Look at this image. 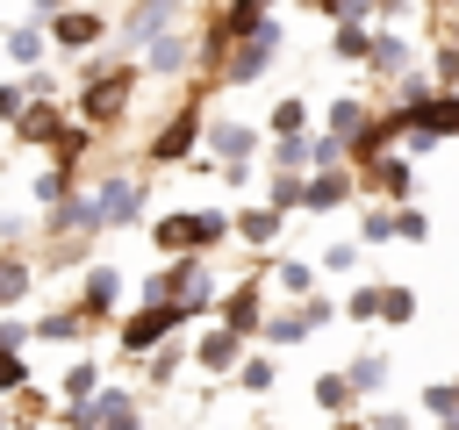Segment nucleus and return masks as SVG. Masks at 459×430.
Wrapping results in <instances>:
<instances>
[{"label": "nucleus", "mask_w": 459, "mask_h": 430, "mask_svg": "<svg viewBox=\"0 0 459 430\" xmlns=\"http://www.w3.org/2000/svg\"><path fill=\"white\" fill-rule=\"evenodd\" d=\"M222 236H230V215L222 208H208V215H165L158 222V251H179V258H201Z\"/></svg>", "instance_id": "nucleus-1"}, {"label": "nucleus", "mask_w": 459, "mask_h": 430, "mask_svg": "<svg viewBox=\"0 0 459 430\" xmlns=\"http://www.w3.org/2000/svg\"><path fill=\"white\" fill-rule=\"evenodd\" d=\"M402 129H409L416 143H445V136H459V93H430V100L402 108Z\"/></svg>", "instance_id": "nucleus-2"}, {"label": "nucleus", "mask_w": 459, "mask_h": 430, "mask_svg": "<svg viewBox=\"0 0 459 430\" xmlns=\"http://www.w3.org/2000/svg\"><path fill=\"white\" fill-rule=\"evenodd\" d=\"M273 22H265V7L258 0H230L215 22H208V50H230V43H251V36H265Z\"/></svg>", "instance_id": "nucleus-3"}, {"label": "nucleus", "mask_w": 459, "mask_h": 430, "mask_svg": "<svg viewBox=\"0 0 459 430\" xmlns=\"http://www.w3.org/2000/svg\"><path fill=\"white\" fill-rule=\"evenodd\" d=\"M93 86H86V122H108V115H122L129 108V93H136V72L129 64H115V72H86Z\"/></svg>", "instance_id": "nucleus-4"}, {"label": "nucleus", "mask_w": 459, "mask_h": 430, "mask_svg": "<svg viewBox=\"0 0 459 430\" xmlns=\"http://www.w3.org/2000/svg\"><path fill=\"white\" fill-rule=\"evenodd\" d=\"M186 322V308H172V301H143V315H129L122 322V351H151L165 330H179Z\"/></svg>", "instance_id": "nucleus-5"}, {"label": "nucleus", "mask_w": 459, "mask_h": 430, "mask_svg": "<svg viewBox=\"0 0 459 430\" xmlns=\"http://www.w3.org/2000/svg\"><path fill=\"white\" fill-rule=\"evenodd\" d=\"M273 50H280V22H273L265 36H251L244 50H230V57H222V79H230V86H251V79L273 64Z\"/></svg>", "instance_id": "nucleus-6"}, {"label": "nucleus", "mask_w": 459, "mask_h": 430, "mask_svg": "<svg viewBox=\"0 0 459 430\" xmlns=\"http://www.w3.org/2000/svg\"><path fill=\"white\" fill-rule=\"evenodd\" d=\"M172 14H179V0H136V7H129V22L115 29V43H129V50H136V43H158Z\"/></svg>", "instance_id": "nucleus-7"}, {"label": "nucleus", "mask_w": 459, "mask_h": 430, "mask_svg": "<svg viewBox=\"0 0 459 430\" xmlns=\"http://www.w3.org/2000/svg\"><path fill=\"white\" fill-rule=\"evenodd\" d=\"M93 215H100V222H136V215H143V186H136V179H100Z\"/></svg>", "instance_id": "nucleus-8"}, {"label": "nucleus", "mask_w": 459, "mask_h": 430, "mask_svg": "<svg viewBox=\"0 0 459 430\" xmlns=\"http://www.w3.org/2000/svg\"><path fill=\"white\" fill-rule=\"evenodd\" d=\"M194 129H201V108H179L165 129H158V143H151V158L158 165H172V158H186L194 150Z\"/></svg>", "instance_id": "nucleus-9"}, {"label": "nucleus", "mask_w": 459, "mask_h": 430, "mask_svg": "<svg viewBox=\"0 0 459 430\" xmlns=\"http://www.w3.org/2000/svg\"><path fill=\"white\" fill-rule=\"evenodd\" d=\"M43 29H50L65 50H86V43H100V14H93V7H65V14H57V22H43Z\"/></svg>", "instance_id": "nucleus-10"}, {"label": "nucleus", "mask_w": 459, "mask_h": 430, "mask_svg": "<svg viewBox=\"0 0 459 430\" xmlns=\"http://www.w3.org/2000/svg\"><path fill=\"white\" fill-rule=\"evenodd\" d=\"M222 330H237V337H244V330H265V322H258V287H251V280L222 294Z\"/></svg>", "instance_id": "nucleus-11"}, {"label": "nucleus", "mask_w": 459, "mask_h": 430, "mask_svg": "<svg viewBox=\"0 0 459 430\" xmlns=\"http://www.w3.org/2000/svg\"><path fill=\"white\" fill-rule=\"evenodd\" d=\"M237 358H244V337H237V330H208L201 351H194V366H208V373H230Z\"/></svg>", "instance_id": "nucleus-12"}, {"label": "nucleus", "mask_w": 459, "mask_h": 430, "mask_svg": "<svg viewBox=\"0 0 459 430\" xmlns=\"http://www.w3.org/2000/svg\"><path fill=\"white\" fill-rule=\"evenodd\" d=\"M208 143L222 150V165H244V158H251V143H258V129H244V122H215V129H208Z\"/></svg>", "instance_id": "nucleus-13"}, {"label": "nucleus", "mask_w": 459, "mask_h": 430, "mask_svg": "<svg viewBox=\"0 0 459 430\" xmlns=\"http://www.w3.org/2000/svg\"><path fill=\"white\" fill-rule=\"evenodd\" d=\"M115 294H122V272H115V265H93V272H86V301H79V308H86V315H108V301H115Z\"/></svg>", "instance_id": "nucleus-14"}, {"label": "nucleus", "mask_w": 459, "mask_h": 430, "mask_svg": "<svg viewBox=\"0 0 459 430\" xmlns=\"http://www.w3.org/2000/svg\"><path fill=\"white\" fill-rule=\"evenodd\" d=\"M14 136H22V143H57V108H50V100H36V108L14 122Z\"/></svg>", "instance_id": "nucleus-15"}, {"label": "nucleus", "mask_w": 459, "mask_h": 430, "mask_svg": "<svg viewBox=\"0 0 459 430\" xmlns=\"http://www.w3.org/2000/svg\"><path fill=\"white\" fill-rule=\"evenodd\" d=\"M366 129H373V115H366L359 100H337V108H330V136H344V143H359Z\"/></svg>", "instance_id": "nucleus-16"}, {"label": "nucleus", "mask_w": 459, "mask_h": 430, "mask_svg": "<svg viewBox=\"0 0 459 430\" xmlns=\"http://www.w3.org/2000/svg\"><path fill=\"white\" fill-rule=\"evenodd\" d=\"M330 50H337V57H373L366 22H337V29H330Z\"/></svg>", "instance_id": "nucleus-17"}, {"label": "nucleus", "mask_w": 459, "mask_h": 430, "mask_svg": "<svg viewBox=\"0 0 459 430\" xmlns=\"http://www.w3.org/2000/svg\"><path fill=\"white\" fill-rule=\"evenodd\" d=\"M344 201H351V179H344V172L308 179V208H344Z\"/></svg>", "instance_id": "nucleus-18"}, {"label": "nucleus", "mask_w": 459, "mask_h": 430, "mask_svg": "<svg viewBox=\"0 0 459 430\" xmlns=\"http://www.w3.org/2000/svg\"><path fill=\"white\" fill-rule=\"evenodd\" d=\"M186 57H194V43H186V36H158V43H151V72H179Z\"/></svg>", "instance_id": "nucleus-19"}, {"label": "nucleus", "mask_w": 459, "mask_h": 430, "mask_svg": "<svg viewBox=\"0 0 459 430\" xmlns=\"http://www.w3.org/2000/svg\"><path fill=\"white\" fill-rule=\"evenodd\" d=\"M351 394H359L351 373H323V380H316V401H323V408H351Z\"/></svg>", "instance_id": "nucleus-20"}, {"label": "nucleus", "mask_w": 459, "mask_h": 430, "mask_svg": "<svg viewBox=\"0 0 459 430\" xmlns=\"http://www.w3.org/2000/svg\"><path fill=\"white\" fill-rule=\"evenodd\" d=\"M273 165H280V172H294V165H316V143H301V136H280V143H273Z\"/></svg>", "instance_id": "nucleus-21"}, {"label": "nucleus", "mask_w": 459, "mask_h": 430, "mask_svg": "<svg viewBox=\"0 0 459 430\" xmlns=\"http://www.w3.org/2000/svg\"><path fill=\"white\" fill-rule=\"evenodd\" d=\"M273 208H280V215H287V208H308V186H301L294 172H280V179H273Z\"/></svg>", "instance_id": "nucleus-22"}, {"label": "nucleus", "mask_w": 459, "mask_h": 430, "mask_svg": "<svg viewBox=\"0 0 459 430\" xmlns=\"http://www.w3.org/2000/svg\"><path fill=\"white\" fill-rule=\"evenodd\" d=\"M380 315H387V322H409V315H416V294H409V287H380Z\"/></svg>", "instance_id": "nucleus-23"}, {"label": "nucleus", "mask_w": 459, "mask_h": 430, "mask_svg": "<svg viewBox=\"0 0 459 430\" xmlns=\"http://www.w3.org/2000/svg\"><path fill=\"white\" fill-rule=\"evenodd\" d=\"M351 387H359V394L387 387V358H351Z\"/></svg>", "instance_id": "nucleus-24"}, {"label": "nucleus", "mask_w": 459, "mask_h": 430, "mask_svg": "<svg viewBox=\"0 0 459 430\" xmlns=\"http://www.w3.org/2000/svg\"><path fill=\"white\" fill-rule=\"evenodd\" d=\"M22 287H29V265H22V258H0V308L22 301Z\"/></svg>", "instance_id": "nucleus-25"}, {"label": "nucleus", "mask_w": 459, "mask_h": 430, "mask_svg": "<svg viewBox=\"0 0 459 430\" xmlns=\"http://www.w3.org/2000/svg\"><path fill=\"white\" fill-rule=\"evenodd\" d=\"M301 122H308L301 100H280V108H273V136H301Z\"/></svg>", "instance_id": "nucleus-26"}, {"label": "nucleus", "mask_w": 459, "mask_h": 430, "mask_svg": "<svg viewBox=\"0 0 459 430\" xmlns=\"http://www.w3.org/2000/svg\"><path fill=\"white\" fill-rule=\"evenodd\" d=\"M244 236H251V244H273V236H280V208H258V215H244Z\"/></svg>", "instance_id": "nucleus-27"}, {"label": "nucleus", "mask_w": 459, "mask_h": 430, "mask_svg": "<svg viewBox=\"0 0 459 430\" xmlns=\"http://www.w3.org/2000/svg\"><path fill=\"white\" fill-rule=\"evenodd\" d=\"M402 57H409V50H402L394 36H380V43H373V72H402Z\"/></svg>", "instance_id": "nucleus-28"}, {"label": "nucleus", "mask_w": 459, "mask_h": 430, "mask_svg": "<svg viewBox=\"0 0 459 430\" xmlns=\"http://www.w3.org/2000/svg\"><path fill=\"white\" fill-rule=\"evenodd\" d=\"M237 380H244L251 394H265V387H273V358H244V373H237Z\"/></svg>", "instance_id": "nucleus-29"}, {"label": "nucleus", "mask_w": 459, "mask_h": 430, "mask_svg": "<svg viewBox=\"0 0 459 430\" xmlns=\"http://www.w3.org/2000/svg\"><path fill=\"white\" fill-rule=\"evenodd\" d=\"M43 36H50V29H14V36H7V50H14V57H36V50H43Z\"/></svg>", "instance_id": "nucleus-30"}, {"label": "nucleus", "mask_w": 459, "mask_h": 430, "mask_svg": "<svg viewBox=\"0 0 459 430\" xmlns=\"http://www.w3.org/2000/svg\"><path fill=\"white\" fill-rule=\"evenodd\" d=\"M380 186L402 201V194H409V165H402V158H387V165H380Z\"/></svg>", "instance_id": "nucleus-31"}, {"label": "nucleus", "mask_w": 459, "mask_h": 430, "mask_svg": "<svg viewBox=\"0 0 459 430\" xmlns=\"http://www.w3.org/2000/svg\"><path fill=\"white\" fill-rule=\"evenodd\" d=\"M394 236H409V244H423V236H430V222H423L416 208H402V215H394Z\"/></svg>", "instance_id": "nucleus-32"}, {"label": "nucleus", "mask_w": 459, "mask_h": 430, "mask_svg": "<svg viewBox=\"0 0 459 430\" xmlns=\"http://www.w3.org/2000/svg\"><path fill=\"white\" fill-rule=\"evenodd\" d=\"M351 265H359L351 244H323V272H351Z\"/></svg>", "instance_id": "nucleus-33"}, {"label": "nucleus", "mask_w": 459, "mask_h": 430, "mask_svg": "<svg viewBox=\"0 0 459 430\" xmlns=\"http://www.w3.org/2000/svg\"><path fill=\"white\" fill-rule=\"evenodd\" d=\"M344 315H359V322H366V315H380V287H359V294L344 301Z\"/></svg>", "instance_id": "nucleus-34"}, {"label": "nucleus", "mask_w": 459, "mask_h": 430, "mask_svg": "<svg viewBox=\"0 0 459 430\" xmlns=\"http://www.w3.org/2000/svg\"><path fill=\"white\" fill-rule=\"evenodd\" d=\"M179 366H186V351H179V344H165V351H158V358H151V380H172V373H179Z\"/></svg>", "instance_id": "nucleus-35"}, {"label": "nucleus", "mask_w": 459, "mask_h": 430, "mask_svg": "<svg viewBox=\"0 0 459 430\" xmlns=\"http://www.w3.org/2000/svg\"><path fill=\"white\" fill-rule=\"evenodd\" d=\"M93 387H100V373H93V366H72V373H65V394H72V401H79V394H93Z\"/></svg>", "instance_id": "nucleus-36"}, {"label": "nucleus", "mask_w": 459, "mask_h": 430, "mask_svg": "<svg viewBox=\"0 0 459 430\" xmlns=\"http://www.w3.org/2000/svg\"><path fill=\"white\" fill-rule=\"evenodd\" d=\"M22 380H29V366H22V358H14V351H0V394H14V387H22Z\"/></svg>", "instance_id": "nucleus-37"}, {"label": "nucleus", "mask_w": 459, "mask_h": 430, "mask_svg": "<svg viewBox=\"0 0 459 430\" xmlns=\"http://www.w3.org/2000/svg\"><path fill=\"white\" fill-rule=\"evenodd\" d=\"M337 158H344V136H316V165L337 172Z\"/></svg>", "instance_id": "nucleus-38"}, {"label": "nucleus", "mask_w": 459, "mask_h": 430, "mask_svg": "<svg viewBox=\"0 0 459 430\" xmlns=\"http://www.w3.org/2000/svg\"><path fill=\"white\" fill-rule=\"evenodd\" d=\"M22 100H29V86H0V115H14V122H22V115H29Z\"/></svg>", "instance_id": "nucleus-39"}, {"label": "nucleus", "mask_w": 459, "mask_h": 430, "mask_svg": "<svg viewBox=\"0 0 459 430\" xmlns=\"http://www.w3.org/2000/svg\"><path fill=\"white\" fill-rule=\"evenodd\" d=\"M366 236H373V244H387V236H394V215H387V208H380V215H366Z\"/></svg>", "instance_id": "nucleus-40"}, {"label": "nucleus", "mask_w": 459, "mask_h": 430, "mask_svg": "<svg viewBox=\"0 0 459 430\" xmlns=\"http://www.w3.org/2000/svg\"><path fill=\"white\" fill-rule=\"evenodd\" d=\"M330 7H337L344 22H366V14H373V0H330Z\"/></svg>", "instance_id": "nucleus-41"}, {"label": "nucleus", "mask_w": 459, "mask_h": 430, "mask_svg": "<svg viewBox=\"0 0 459 430\" xmlns=\"http://www.w3.org/2000/svg\"><path fill=\"white\" fill-rule=\"evenodd\" d=\"M373 430H409V416H394V408H387V416H373Z\"/></svg>", "instance_id": "nucleus-42"}, {"label": "nucleus", "mask_w": 459, "mask_h": 430, "mask_svg": "<svg viewBox=\"0 0 459 430\" xmlns=\"http://www.w3.org/2000/svg\"><path fill=\"white\" fill-rule=\"evenodd\" d=\"M36 7H57V14H65V0H36Z\"/></svg>", "instance_id": "nucleus-43"}, {"label": "nucleus", "mask_w": 459, "mask_h": 430, "mask_svg": "<svg viewBox=\"0 0 459 430\" xmlns=\"http://www.w3.org/2000/svg\"><path fill=\"white\" fill-rule=\"evenodd\" d=\"M258 7H273V0H258Z\"/></svg>", "instance_id": "nucleus-44"}, {"label": "nucleus", "mask_w": 459, "mask_h": 430, "mask_svg": "<svg viewBox=\"0 0 459 430\" xmlns=\"http://www.w3.org/2000/svg\"><path fill=\"white\" fill-rule=\"evenodd\" d=\"M344 430H351V423H344Z\"/></svg>", "instance_id": "nucleus-45"}]
</instances>
